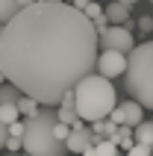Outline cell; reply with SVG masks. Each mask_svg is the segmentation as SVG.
Listing matches in <instances>:
<instances>
[{"instance_id":"15","label":"cell","mask_w":153,"mask_h":156,"mask_svg":"<svg viewBox=\"0 0 153 156\" xmlns=\"http://www.w3.org/2000/svg\"><path fill=\"white\" fill-rule=\"evenodd\" d=\"M24 97V91L18 86H12V83H6V86H0V106H9V103H18Z\"/></svg>"},{"instance_id":"11","label":"cell","mask_w":153,"mask_h":156,"mask_svg":"<svg viewBox=\"0 0 153 156\" xmlns=\"http://www.w3.org/2000/svg\"><path fill=\"white\" fill-rule=\"evenodd\" d=\"M21 9H24V6H21V0H0V24H9Z\"/></svg>"},{"instance_id":"6","label":"cell","mask_w":153,"mask_h":156,"mask_svg":"<svg viewBox=\"0 0 153 156\" xmlns=\"http://www.w3.org/2000/svg\"><path fill=\"white\" fill-rule=\"evenodd\" d=\"M127 62L130 56L127 53H118V50H103L100 56H97V74H103V77H124L127 74Z\"/></svg>"},{"instance_id":"22","label":"cell","mask_w":153,"mask_h":156,"mask_svg":"<svg viewBox=\"0 0 153 156\" xmlns=\"http://www.w3.org/2000/svg\"><path fill=\"white\" fill-rule=\"evenodd\" d=\"M6 150H12V153H15V150H24V139H12V136H9Z\"/></svg>"},{"instance_id":"9","label":"cell","mask_w":153,"mask_h":156,"mask_svg":"<svg viewBox=\"0 0 153 156\" xmlns=\"http://www.w3.org/2000/svg\"><path fill=\"white\" fill-rule=\"evenodd\" d=\"M83 156H121V150H118V141L115 139H97Z\"/></svg>"},{"instance_id":"21","label":"cell","mask_w":153,"mask_h":156,"mask_svg":"<svg viewBox=\"0 0 153 156\" xmlns=\"http://www.w3.org/2000/svg\"><path fill=\"white\" fill-rule=\"evenodd\" d=\"M150 150H153V147H144V144H136V147H130V150H127V156H150Z\"/></svg>"},{"instance_id":"3","label":"cell","mask_w":153,"mask_h":156,"mask_svg":"<svg viewBox=\"0 0 153 156\" xmlns=\"http://www.w3.org/2000/svg\"><path fill=\"white\" fill-rule=\"evenodd\" d=\"M124 88L133 100L153 109V38L144 44H136V50L130 53Z\"/></svg>"},{"instance_id":"16","label":"cell","mask_w":153,"mask_h":156,"mask_svg":"<svg viewBox=\"0 0 153 156\" xmlns=\"http://www.w3.org/2000/svg\"><path fill=\"white\" fill-rule=\"evenodd\" d=\"M18 109H21V115H24V118H33V115L41 112V109H38V100H35V97H30V94H24L21 100H18Z\"/></svg>"},{"instance_id":"29","label":"cell","mask_w":153,"mask_h":156,"mask_svg":"<svg viewBox=\"0 0 153 156\" xmlns=\"http://www.w3.org/2000/svg\"><path fill=\"white\" fill-rule=\"evenodd\" d=\"M121 156H124V153H121Z\"/></svg>"},{"instance_id":"14","label":"cell","mask_w":153,"mask_h":156,"mask_svg":"<svg viewBox=\"0 0 153 156\" xmlns=\"http://www.w3.org/2000/svg\"><path fill=\"white\" fill-rule=\"evenodd\" d=\"M91 130L100 136V139H115V133H118V124L112 121V118H103V121H94Z\"/></svg>"},{"instance_id":"28","label":"cell","mask_w":153,"mask_h":156,"mask_svg":"<svg viewBox=\"0 0 153 156\" xmlns=\"http://www.w3.org/2000/svg\"><path fill=\"white\" fill-rule=\"evenodd\" d=\"M9 156H18V153H9Z\"/></svg>"},{"instance_id":"27","label":"cell","mask_w":153,"mask_h":156,"mask_svg":"<svg viewBox=\"0 0 153 156\" xmlns=\"http://www.w3.org/2000/svg\"><path fill=\"white\" fill-rule=\"evenodd\" d=\"M121 3H127V6H133V3H138V0H121Z\"/></svg>"},{"instance_id":"26","label":"cell","mask_w":153,"mask_h":156,"mask_svg":"<svg viewBox=\"0 0 153 156\" xmlns=\"http://www.w3.org/2000/svg\"><path fill=\"white\" fill-rule=\"evenodd\" d=\"M9 80H6V74H3V71H0V86H6Z\"/></svg>"},{"instance_id":"10","label":"cell","mask_w":153,"mask_h":156,"mask_svg":"<svg viewBox=\"0 0 153 156\" xmlns=\"http://www.w3.org/2000/svg\"><path fill=\"white\" fill-rule=\"evenodd\" d=\"M106 18H109V24H130V9H127V3L112 0L109 6H106Z\"/></svg>"},{"instance_id":"7","label":"cell","mask_w":153,"mask_h":156,"mask_svg":"<svg viewBox=\"0 0 153 156\" xmlns=\"http://www.w3.org/2000/svg\"><path fill=\"white\" fill-rule=\"evenodd\" d=\"M109 118L118 124V127H138V124L144 121V106L130 97L127 103H118V106H115V112H112Z\"/></svg>"},{"instance_id":"13","label":"cell","mask_w":153,"mask_h":156,"mask_svg":"<svg viewBox=\"0 0 153 156\" xmlns=\"http://www.w3.org/2000/svg\"><path fill=\"white\" fill-rule=\"evenodd\" d=\"M115 141H118V147H124V150L136 147V127H118Z\"/></svg>"},{"instance_id":"23","label":"cell","mask_w":153,"mask_h":156,"mask_svg":"<svg viewBox=\"0 0 153 156\" xmlns=\"http://www.w3.org/2000/svg\"><path fill=\"white\" fill-rule=\"evenodd\" d=\"M6 141H9V124L0 121V150L6 147Z\"/></svg>"},{"instance_id":"12","label":"cell","mask_w":153,"mask_h":156,"mask_svg":"<svg viewBox=\"0 0 153 156\" xmlns=\"http://www.w3.org/2000/svg\"><path fill=\"white\" fill-rule=\"evenodd\" d=\"M136 144L153 147V121H141V124L136 127Z\"/></svg>"},{"instance_id":"17","label":"cell","mask_w":153,"mask_h":156,"mask_svg":"<svg viewBox=\"0 0 153 156\" xmlns=\"http://www.w3.org/2000/svg\"><path fill=\"white\" fill-rule=\"evenodd\" d=\"M21 118H24V115H21V109H18V103L0 106V121H3V124H9V127H12V124H15V121H21Z\"/></svg>"},{"instance_id":"5","label":"cell","mask_w":153,"mask_h":156,"mask_svg":"<svg viewBox=\"0 0 153 156\" xmlns=\"http://www.w3.org/2000/svg\"><path fill=\"white\" fill-rule=\"evenodd\" d=\"M100 44L103 50H118V53H127V56L136 50V41H133V33H130L127 24H112L100 35Z\"/></svg>"},{"instance_id":"24","label":"cell","mask_w":153,"mask_h":156,"mask_svg":"<svg viewBox=\"0 0 153 156\" xmlns=\"http://www.w3.org/2000/svg\"><path fill=\"white\" fill-rule=\"evenodd\" d=\"M88 3H91V0H74V6H76V9H83V12L88 9Z\"/></svg>"},{"instance_id":"1","label":"cell","mask_w":153,"mask_h":156,"mask_svg":"<svg viewBox=\"0 0 153 156\" xmlns=\"http://www.w3.org/2000/svg\"><path fill=\"white\" fill-rule=\"evenodd\" d=\"M100 33L68 0L21 9L0 33V71L12 86L44 106H59L80 80L97 71Z\"/></svg>"},{"instance_id":"2","label":"cell","mask_w":153,"mask_h":156,"mask_svg":"<svg viewBox=\"0 0 153 156\" xmlns=\"http://www.w3.org/2000/svg\"><path fill=\"white\" fill-rule=\"evenodd\" d=\"M74 103L83 121H103L115 112L118 106V94L115 86L109 83V77L103 74H88L85 80H80V86L74 88Z\"/></svg>"},{"instance_id":"19","label":"cell","mask_w":153,"mask_h":156,"mask_svg":"<svg viewBox=\"0 0 153 156\" xmlns=\"http://www.w3.org/2000/svg\"><path fill=\"white\" fill-rule=\"evenodd\" d=\"M85 15L91 18V21H97V18L106 15V6H100V3H94V0H91V3H88V9H85Z\"/></svg>"},{"instance_id":"4","label":"cell","mask_w":153,"mask_h":156,"mask_svg":"<svg viewBox=\"0 0 153 156\" xmlns=\"http://www.w3.org/2000/svg\"><path fill=\"white\" fill-rule=\"evenodd\" d=\"M27 121V133H24V153L27 156H59L65 150V141L56 139V112L53 109H41L33 118H24Z\"/></svg>"},{"instance_id":"18","label":"cell","mask_w":153,"mask_h":156,"mask_svg":"<svg viewBox=\"0 0 153 156\" xmlns=\"http://www.w3.org/2000/svg\"><path fill=\"white\" fill-rule=\"evenodd\" d=\"M71 124H65V121H56V127H53V133H56V139L59 141H68V136H71Z\"/></svg>"},{"instance_id":"30","label":"cell","mask_w":153,"mask_h":156,"mask_svg":"<svg viewBox=\"0 0 153 156\" xmlns=\"http://www.w3.org/2000/svg\"><path fill=\"white\" fill-rule=\"evenodd\" d=\"M59 156H62V153H59Z\"/></svg>"},{"instance_id":"25","label":"cell","mask_w":153,"mask_h":156,"mask_svg":"<svg viewBox=\"0 0 153 156\" xmlns=\"http://www.w3.org/2000/svg\"><path fill=\"white\" fill-rule=\"evenodd\" d=\"M33 3H41V0H21V6H24V9H27V6H33Z\"/></svg>"},{"instance_id":"20","label":"cell","mask_w":153,"mask_h":156,"mask_svg":"<svg viewBox=\"0 0 153 156\" xmlns=\"http://www.w3.org/2000/svg\"><path fill=\"white\" fill-rule=\"evenodd\" d=\"M138 30L150 35V33H153V18H150V15H141V18H138Z\"/></svg>"},{"instance_id":"8","label":"cell","mask_w":153,"mask_h":156,"mask_svg":"<svg viewBox=\"0 0 153 156\" xmlns=\"http://www.w3.org/2000/svg\"><path fill=\"white\" fill-rule=\"evenodd\" d=\"M97 139H100V136H97L91 127H83V124H80V127H74V130H71L68 141H65V150H71V153H80V156H83Z\"/></svg>"}]
</instances>
